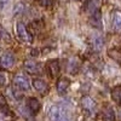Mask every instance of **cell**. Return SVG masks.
I'll list each match as a JSON object with an SVG mask.
<instances>
[{"instance_id":"6da1fadb","label":"cell","mask_w":121,"mask_h":121,"mask_svg":"<svg viewBox=\"0 0 121 121\" xmlns=\"http://www.w3.org/2000/svg\"><path fill=\"white\" fill-rule=\"evenodd\" d=\"M50 121H70V115L68 110L60 105H52L48 109Z\"/></svg>"},{"instance_id":"7a4b0ae2","label":"cell","mask_w":121,"mask_h":121,"mask_svg":"<svg viewBox=\"0 0 121 121\" xmlns=\"http://www.w3.org/2000/svg\"><path fill=\"white\" fill-rule=\"evenodd\" d=\"M16 33H17L18 39L22 40L23 43H26V44H32L33 43V35L29 33V30H28V28L26 27L24 23L18 22L16 24Z\"/></svg>"},{"instance_id":"3957f363","label":"cell","mask_w":121,"mask_h":121,"mask_svg":"<svg viewBox=\"0 0 121 121\" xmlns=\"http://www.w3.org/2000/svg\"><path fill=\"white\" fill-rule=\"evenodd\" d=\"M13 85H15V87L22 90V91H28L30 88L29 78L26 76L24 74H17L13 78Z\"/></svg>"},{"instance_id":"277c9868","label":"cell","mask_w":121,"mask_h":121,"mask_svg":"<svg viewBox=\"0 0 121 121\" xmlns=\"http://www.w3.org/2000/svg\"><path fill=\"white\" fill-rule=\"evenodd\" d=\"M15 63V57L11 52H3L0 55V65L3 68H11Z\"/></svg>"},{"instance_id":"5b68a950","label":"cell","mask_w":121,"mask_h":121,"mask_svg":"<svg viewBox=\"0 0 121 121\" xmlns=\"http://www.w3.org/2000/svg\"><path fill=\"white\" fill-rule=\"evenodd\" d=\"M46 68H47L48 75L51 76V78H57L58 76L59 70H60L58 59H51V60H48L47 64H46Z\"/></svg>"},{"instance_id":"8992f818","label":"cell","mask_w":121,"mask_h":121,"mask_svg":"<svg viewBox=\"0 0 121 121\" xmlns=\"http://www.w3.org/2000/svg\"><path fill=\"white\" fill-rule=\"evenodd\" d=\"M81 107H82L84 110H86L87 113L92 114L95 110H96L97 104H96V102H95V100L91 98L90 96H84V97L81 98Z\"/></svg>"},{"instance_id":"52a82bcc","label":"cell","mask_w":121,"mask_h":121,"mask_svg":"<svg viewBox=\"0 0 121 121\" xmlns=\"http://www.w3.org/2000/svg\"><path fill=\"white\" fill-rule=\"evenodd\" d=\"M32 84H33L34 90L38 91V92H39L40 95H43V96H45V95L48 92V90H50L47 82L44 81V80H41V79H34Z\"/></svg>"},{"instance_id":"ba28073f","label":"cell","mask_w":121,"mask_h":121,"mask_svg":"<svg viewBox=\"0 0 121 121\" xmlns=\"http://www.w3.org/2000/svg\"><path fill=\"white\" fill-rule=\"evenodd\" d=\"M24 69L29 74H40L41 73V64L34 62V60H26Z\"/></svg>"},{"instance_id":"9c48e42d","label":"cell","mask_w":121,"mask_h":121,"mask_svg":"<svg viewBox=\"0 0 121 121\" xmlns=\"http://www.w3.org/2000/svg\"><path fill=\"white\" fill-rule=\"evenodd\" d=\"M69 86H70V80L68 78H60V79H58L57 85H56L57 92L59 95H64L67 91H68Z\"/></svg>"},{"instance_id":"30bf717a","label":"cell","mask_w":121,"mask_h":121,"mask_svg":"<svg viewBox=\"0 0 121 121\" xmlns=\"http://www.w3.org/2000/svg\"><path fill=\"white\" fill-rule=\"evenodd\" d=\"M27 107H28V109L30 110V113H32V114H38V113L40 112V109H41V104H40V102H39L35 97L28 98V100H27Z\"/></svg>"},{"instance_id":"8fae6325","label":"cell","mask_w":121,"mask_h":121,"mask_svg":"<svg viewBox=\"0 0 121 121\" xmlns=\"http://www.w3.org/2000/svg\"><path fill=\"white\" fill-rule=\"evenodd\" d=\"M115 112H114V109L112 107H105L103 109V113H102V119L103 121H115Z\"/></svg>"},{"instance_id":"7c38bea8","label":"cell","mask_w":121,"mask_h":121,"mask_svg":"<svg viewBox=\"0 0 121 121\" xmlns=\"http://www.w3.org/2000/svg\"><path fill=\"white\" fill-rule=\"evenodd\" d=\"M90 24L95 27V28H102V18H100V12L99 10H97L96 12H93V15L90 18Z\"/></svg>"},{"instance_id":"4fadbf2b","label":"cell","mask_w":121,"mask_h":121,"mask_svg":"<svg viewBox=\"0 0 121 121\" xmlns=\"http://www.w3.org/2000/svg\"><path fill=\"white\" fill-rule=\"evenodd\" d=\"M108 56L112 59H114L115 62H117L119 64H121V48H119V47L109 48L108 50Z\"/></svg>"},{"instance_id":"5bb4252c","label":"cell","mask_w":121,"mask_h":121,"mask_svg":"<svg viewBox=\"0 0 121 121\" xmlns=\"http://www.w3.org/2000/svg\"><path fill=\"white\" fill-rule=\"evenodd\" d=\"M112 99L119 105H121V85H117L115 87H113L112 92H110Z\"/></svg>"},{"instance_id":"9a60e30c","label":"cell","mask_w":121,"mask_h":121,"mask_svg":"<svg viewBox=\"0 0 121 121\" xmlns=\"http://www.w3.org/2000/svg\"><path fill=\"white\" fill-rule=\"evenodd\" d=\"M113 23L115 28H121V11L119 10H116L113 15Z\"/></svg>"},{"instance_id":"2e32d148","label":"cell","mask_w":121,"mask_h":121,"mask_svg":"<svg viewBox=\"0 0 121 121\" xmlns=\"http://www.w3.org/2000/svg\"><path fill=\"white\" fill-rule=\"evenodd\" d=\"M78 69H79V65L76 64V59H74V58L69 59L68 72H69V73H72V74H76V73H78Z\"/></svg>"},{"instance_id":"e0dca14e","label":"cell","mask_w":121,"mask_h":121,"mask_svg":"<svg viewBox=\"0 0 121 121\" xmlns=\"http://www.w3.org/2000/svg\"><path fill=\"white\" fill-rule=\"evenodd\" d=\"M93 48H96V50H99L100 47H102V45H103V40L100 39V36H98V35H96L95 36V39H93Z\"/></svg>"},{"instance_id":"ac0fdd59","label":"cell","mask_w":121,"mask_h":121,"mask_svg":"<svg viewBox=\"0 0 121 121\" xmlns=\"http://www.w3.org/2000/svg\"><path fill=\"white\" fill-rule=\"evenodd\" d=\"M39 4L44 6V7H48V6H51L52 3H53V0H38Z\"/></svg>"},{"instance_id":"d6986e66","label":"cell","mask_w":121,"mask_h":121,"mask_svg":"<svg viewBox=\"0 0 121 121\" xmlns=\"http://www.w3.org/2000/svg\"><path fill=\"white\" fill-rule=\"evenodd\" d=\"M5 108H6V98L0 92V109H5Z\"/></svg>"},{"instance_id":"ffe728a7","label":"cell","mask_w":121,"mask_h":121,"mask_svg":"<svg viewBox=\"0 0 121 121\" xmlns=\"http://www.w3.org/2000/svg\"><path fill=\"white\" fill-rule=\"evenodd\" d=\"M6 75H5V73L4 72H1V70H0V87L1 86H4L5 84H6Z\"/></svg>"},{"instance_id":"44dd1931","label":"cell","mask_w":121,"mask_h":121,"mask_svg":"<svg viewBox=\"0 0 121 121\" xmlns=\"http://www.w3.org/2000/svg\"><path fill=\"white\" fill-rule=\"evenodd\" d=\"M0 36H1L3 39H7V40L10 39V38H9L10 35H9V34H7L6 32H5V30H4V29H0Z\"/></svg>"},{"instance_id":"7402d4cb","label":"cell","mask_w":121,"mask_h":121,"mask_svg":"<svg viewBox=\"0 0 121 121\" xmlns=\"http://www.w3.org/2000/svg\"><path fill=\"white\" fill-rule=\"evenodd\" d=\"M6 3H7V0H0V7H3Z\"/></svg>"}]
</instances>
